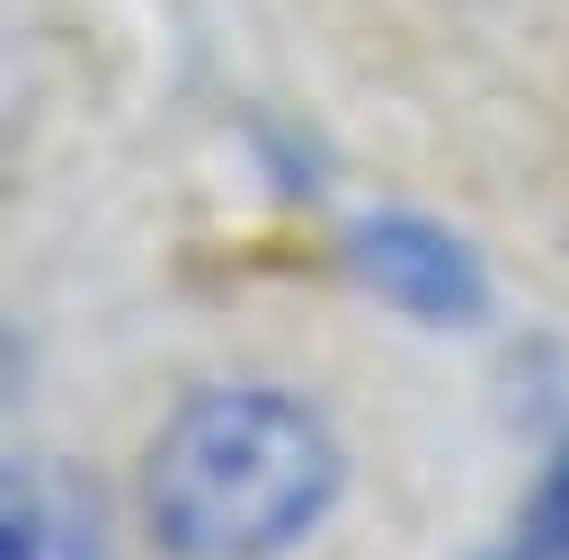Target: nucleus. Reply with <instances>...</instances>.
<instances>
[{
  "instance_id": "nucleus-1",
  "label": "nucleus",
  "mask_w": 569,
  "mask_h": 560,
  "mask_svg": "<svg viewBox=\"0 0 569 560\" xmlns=\"http://www.w3.org/2000/svg\"><path fill=\"white\" fill-rule=\"evenodd\" d=\"M338 489L347 453L302 391L204 382L160 418L133 516L160 560H284L329 524Z\"/></svg>"
},
{
  "instance_id": "nucleus-2",
  "label": "nucleus",
  "mask_w": 569,
  "mask_h": 560,
  "mask_svg": "<svg viewBox=\"0 0 569 560\" xmlns=\"http://www.w3.org/2000/svg\"><path fill=\"white\" fill-rule=\"evenodd\" d=\"M338 258L373 302H391L418 329H480L489 320V267L436 213H356L338 231Z\"/></svg>"
},
{
  "instance_id": "nucleus-3",
  "label": "nucleus",
  "mask_w": 569,
  "mask_h": 560,
  "mask_svg": "<svg viewBox=\"0 0 569 560\" xmlns=\"http://www.w3.org/2000/svg\"><path fill=\"white\" fill-rule=\"evenodd\" d=\"M0 560H107V507L71 462L18 453L0 480Z\"/></svg>"
},
{
  "instance_id": "nucleus-4",
  "label": "nucleus",
  "mask_w": 569,
  "mask_h": 560,
  "mask_svg": "<svg viewBox=\"0 0 569 560\" xmlns=\"http://www.w3.org/2000/svg\"><path fill=\"white\" fill-rule=\"evenodd\" d=\"M480 560H569V516H542V507H525V524H516L498 551H480Z\"/></svg>"
},
{
  "instance_id": "nucleus-5",
  "label": "nucleus",
  "mask_w": 569,
  "mask_h": 560,
  "mask_svg": "<svg viewBox=\"0 0 569 560\" xmlns=\"http://www.w3.org/2000/svg\"><path fill=\"white\" fill-rule=\"evenodd\" d=\"M533 507H542V516H569V436L551 444V462H542V480H533Z\"/></svg>"
}]
</instances>
